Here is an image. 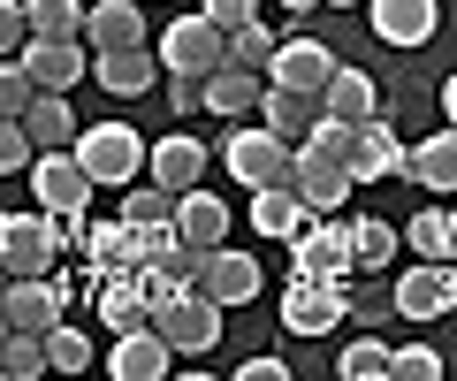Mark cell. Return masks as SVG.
<instances>
[{
    "instance_id": "18",
    "label": "cell",
    "mask_w": 457,
    "mask_h": 381,
    "mask_svg": "<svg viewBox=\"0 0 457 381\" xmlns=\"http://www.w3.org/2000/svg\"><path fill=\"white\" fill-rule=\"evenodd\" d=\"M260 100H267V77H252V69H237V62H221L206 77V115L213 122H245Z\"/></svg>"
},
{
    "instance_id": "41",
    "label": "cell",
    "mask_w": 457,
    "mask_h": 381,
    "mask_svg": "<svg viewBox=\"0 0 457 381\" xmlns=\"http://www.w3.org/2000/svg\"><path fill=\"white\" fill-rule=\"evenodd\" d=\"M206 16L221 23V31H245V23L260 16V0H206Z\"/></svg>"
},
{
    "instance_id": "28",
    "label": "cell",
    "mask_w": 457,
    "mask_h": 381,
    "mask_svg": "<svg viewBox=\"0 0 457 381\" xmlns=\"http://www.w3.org/2000/svg\"><path fill=\"white\" fill-rule=\"evenodd\" d=\"M404 244L420 260H457V206H427V214L404 221Z\"/></svg>"
},
{
    "instance_id": "26",
    "label": "cell",
    "mask_w": 457,
    "mask_h": 381,
    "mask_svg": "<svg viewBox=\"0 0 457 381\" xmlns=\"http://www.w3.org/2000/svg\"><path fill=\"white\" fill-rule=\"evenodd\" d=\"M305 221H312V214H305V199H297L290 183H275V191H252V229H267L275 244H290Z\"/></svg>"
},
{
    "instance_id": "43",
    "label": "cell",
    "mask_w": 457,
    "mask_h": 381,
    "mask_svg": "<svg viewBox=\"0 0 457 381\" xmlns=\"http://www.w3.org/2000/svg\"><path fill=\"white\" fill-rule=\"evenodd\" d=\"M442 107H450V130H457V77L442 84Z\"/></svg>"
},
{
    "instance_id": "29",
    "label": "cell",
    "mask_w": 457,
    "mask_h": 381,
    "mask_svg": "<svg viewBox=\"0 0 457 381\" xmlns=\"http://www.w3.org/2000/svg\"><path fill=\"white\" fill-rule=\"evenodd\" d=\"M122 221H130V229H168V221H176V191L153 183V176H137L130 191H122Z\"/></svg>"
},
{
    "instance_id": "12",
    "label": "cell",
    "mask_w": 457,
    "mask_h": 381,
    "mask_svg": "<svg viewBox=\"0 0 457 381\" xmlns=\"http://www.w3.org/2000/svg\"><path fill=\"white\" fill-rule=\"evenodd\" d=\"M404 161H411V145L381 115L359 122V137H351V183H389V176H404Z\"/></svg>"
},
{
    "instance_id": "24",
    "label": "cell",
    "mask_w": 457,
    "mask_h": 381,
    "mask_svg": "<svg viewBox=\"0 0 457 381\" xmlns=\"http://www.w3.org/2000/svg\"><path fill=\"white\" fill-rule=\"evenodd\" d=\"M84 260L99 267V275H122V267H137V229L130 221H84Z\"/></svg>"
},
{
    "instance_id": "14",
    "label": "cell",
    "mask_w": 457,
    "mask_h": 381,
    "mask_svg": "<svg viewBox=\"0 0 457 381\" xmlns=\"http://www.w3.org/2000/svg\"><path fill=\"white\" fill-rule=\"evenodd\" d=\"M366 16H374L381 46H427L442 23V0H366Z\"/></svg>"
},
{
    "instance_id": "17",
    "label": "cell",
    "mask_w": 457,
    "mask_h": 381,
    "mask_svg": "<svg viewBox=\"0 0 457 381\" xmlns=\"http://www.w3.org/2000/svg\"><path fill=\"white\" fill-rule=\"evenodd\" d=\"M16 62L38 77V92H69V84H84V38H38L31 31Z\"/></svg>"
},
{
    "instance_id": "46",
    "label": "cell",
    "mask_w": 457,
    "mask_h": 381,
    "mask_svg": "<svg viewBox=\"0 0 457 381\" xmlns=\"http://www.w3.org/2000/svg\"><path fill=\"white\" fill-rule=\"evenodd\" d=\"M450 206H457V191H450Z\"/></svg>"
},
{
    "instance_id": "9",
    "label": "cell",
    "mask_w": 457,
    "mask_h": 381,
    "mask_svg": "<svg viewBox=\"0 0 457 381\" xmlns=\"http://www.w3.org/2000/svg\"><path fill=\"white\" fill-rule=\"evenodd\" d=\"M54 244H62V221L38 206V214H0V252L16 275H46L54 267Z\"/></svg>"
},
{
    "instance_id": "8",
    "label": "cell",
    "mask_w": 457,
    "mask_h": 381,
    "mask_svg": "<svg viewBox=\"0 0 457 381\" xmlns=\"http://www.w3.org/2000/svg\"><path fill=\"white\" fill-rule=\"evenodd\" d=\"M389 305L404 320H442L457 305V260H420V267H404L396 275V290H389Z\"/></svg>"
},
{
    "instance_id": "13",
    "label": "cell",
    "mask_w": 457,
    "mask_h": 381,
    "mask_svg": "<svg viewBox=\"0 0 457 381\" xmlns=\"http://www.w3.org/2000/svg\"><path fill=\"white\" fill-rule=\"evenodd\" d=\"M198 290H206L213 305H252V298H260V260H252V252L213 244L206 267H198Z\"/></svg>"
},
{
    "instance_id": "22",
    "label": "cell",
    "mask_w": 457,
    "mask_h": 381,
    "mask_svg": "<svg viewBox=\"0 0 457 381\" xmlns=\"http://www.w3.org/2000/svg\"><path fill=\"white\" fill-rule=\"evenodd\" d=\"M320 115L351 122V130H359V122H374V115H381L374 77H366V69H336V77H328V92H320Z\"/></svg>"
},
{
    "instance_id": "39",
    "label": "cell",
    "mask_w": 457,
    "mask_h": 381,
    "mask_svg": "<svg viewBox=\"0 0 457 381\" xmlns=\"http://www.w3.org/2000/svg\"><path fill=\"white\" fill-rule=\"evenodd\" d=\"M168 107L176 115H206V77H168Z\"/></svg>"
},
{
    "instance_id": "5",
    "label": "cell",
    "mask_w": 457,
    "mask_h": 381,
    "mask_svg": "<svg viewBox=\"0 0 457 381\" xmlns=\"http://www.w3.org/2000/svg\"><path fill=\"white\" fill-rule=\"evenodd\" d=\"M31 191H38V206H46L54 221H84V206H92V168L77 161V145H54V153H38L31 161Z\"/></svg>"
},
{
    "instance_id": "35",
    "label": "cell",
    "mask_w": 457,
    "mask_h": 381,
    "mask_svg": "<svg viewBox=\"0 0 457 381\" xmlns=\"http://www.w3.org/2000/svg\"><path fill=\"white\" fill-rule=\"evenodd\" d=\"M31 100H38V77L16 62V54H8V62H0V115L23 122V107H31Z\"/></svg>"
},
{
    "instance_id": "31",
    "label": "cell",
    "mask_w": 457,
    "mask_h": 381,
    "mask_svg": "<svg viewBox=\"0 0 457 381\" xmlns=\"http://www.w3.org/2000/svg\"><path fill=\"white\" fill-rule=\"evenodd\" d=\"M275 46H282V38L267 31L260 16H252L245 31H228V62H237V69H252V77H267V69H275Z\"/></svg>"
},
{
    "instance_id": "33",
    "label": "cell",
    "mask_w": 457,
    "mask_h": 381,
    "mask_svg": "<svg viewBox=\"0 0 457 381\" xmlns=\"http://www.w3.org/2000/svg\"><path fill=\"white\" fill-rule=\"evenodd\" d=\"M336 366H343V381H389V344H381V335H359Z\"/></svg>"
},
{
    "instance_id": "44",
    "label": "cell",
    "mask_w": 457,
    "mask_h": 381,
    "mask_svg": "<svg viewBox=\"0 0 457 381\" xmlns=\"http://www.w3.org/2000/svg\"><path fill=\"white\" fill-rule=\"evenodd\" d=\"M282 8H290V16H312V8H320V0H282Z\"/></svg>"
},
{
    "instance_id": "40",
    "label": "cell",
    "mask_w": 457,
    "mask_h": 381,
    "mask_svg": "<svg viewBox=\"0 0 457 381\" xmlns=\"http://www.w3.org/2000/svg\"><path fill=\"white\" fill-rule=\"evenodd\" d=\"M23 38H31V16L16 0H0V54H23Z\"/></svg>"
},
{
    "instance_id": "45",
    "label": "cell",
    "mask_w": 457,
    "mask_h": 381,
    "mask_svg": "<svg viewBox=\"0 0 457 381\" xmlns=\"http://www.w3.org/2000/svg\"><path fill=\"white\" fill-rule=\"evenodd\" d=\"M328 8H366V0H328Z\"/></svg>"
},
{
    "instance_id": "2",
    "label": "cell",
    "mask_w": 457,
    "mask_h": 381,
    "mask_svg": "<svg viewBox=\"0 0 457 381\" xmlns=\"http://www.w3.org/2000/svg\"><path fill=\"white\" fill-rule=\"evenodd\" d=\"M77 161L92 168L99 191H130L153 153H145V137H137L130 122H92V130H77Z\"/></svg>"
},
{
    "instance_id": "11",
    "label": "cell",
    "mask_w": 457,
    "mask_h": 381,
    "mask_svg": "<svg viewBox=\"0 0 457 381\" xmlns=\"http://www.w3.org/2000/svg\"><path fill=\"white\" fill-rule=\"evenodd\" d=\"M92 77L107 84L114 100H137V92H153L168 69H161V46H107V54H92Z\"/></svg>"
},
{
    "instance_id": "37",
    "label": "cell",
    "mask_w": 457,
    "mask_h": 381,
    "mask_svg": "<svg viewBox=\"0 0 457 381\" xmlns=\"http://www.w3.org/2000/svg\"><path fill=\"white\" fill-rule=\"evenodd\" d=\"M389 381H442V351L396 344V351H389Z\"/></svg>"
},
{
    "instance_id": "32",
    "label": "cell",
    "mask_w": 457,
    "mask_h": 381,
    "mask_svg": "<svg viewBox=\"0 0 457 381\" xmlns=\"http://www.w3.org/2000/svg\"><path fill=\"white\" fill-rule=\"evenodd\" d=\"M0 366H8V381H38V374H54V351H46V335H8L0 344Z\"/></svg>"
},
{
    "instance_id": "16",
    "label": "cell",
    "mask_w": 457,
    "mask_h": 381,
    "mask_svg": "<svg viewBox=\"0 0 457 381\" xmlns=\"http://www.w3.org/2000/svg\"><path fill=\"white\" fill-rule=\"evenodd\" d=\"M336 69H343V62L320 46V38H282L267 84H290V92H328V77H336Z\"/></svg>"
},
{
    "instance_id": "6",
    "label": "cell",
    "mask_w": 457,
    "mask_h": 381,
    "mask_svg": "<svg viewBox=\"0 0 457 381\" xmlns=\"http://www.w3.org/2000/svg\"><path fill=\"white\" fill-rule=\"evenodd\" d=\"M221 313L228 305H213L206 290H161L153 298V328L176 351H221Z\"/></svg>"
},
{
    "instance_id": "4",
    "label": "cell",
    "mask_w": 457,
    "mask_h": 381,
    "mask_svg": "<svg viewBox=\"0 0 457 381\" xmlns=\"http://www.w3.org/2000/svg\"><path fill=\"white\" fill-rule=\"evenodd\" d=\"M153 46H161V69H168V77H213V69L228 62V31L206 16V8H198V16H176Z\"/></svg>"
},
{
    "instance_id": "42",
    "label": "cell",
    "mask_w": 457,
    "mask_h": 381,
    "mask_svg": "<svg viewBox=\"0 0 457 381\" xmlns=\"http://www.w3.org/2000/svg\"><path fill=\"white\" fill-rule=\"evenodd\" d=\"M237 381H290V366H282V359H245Z\"/></svg>"
},
{
    "instance_id": "23",
    "label": "cell",
    "mask_w": 457,
    "mask_h": 381,
    "mask_svg": "<svg viewBox=\"0 0 457 381\" xmlns=\"http://www.w3.org/2000/svg\"><path fill=\"white\" fill-rule=\"evenodd\" d=\"M176 236H183V244H198V252H213V244H221V236H228V206L213 199L206 183H198V191H183V199H176Z\"/></svg>"
},
{
    "instance_id": "15",
    "label": "cell",
    "mask_w": 457,
    "mask_h": 381,
    "mask_svg": "<svg viewBox=\"0 0 457 381\" xmlns=\"http://www.w3.org/2000/svg\"><path fill=\"white\" fill-rule=\"evenodd\" d=\"M297 199H305V214H343L351 206V168L312 153V145H297Z\"/></svg>"
},
{
    "instance_id": "38",
    "label": "cell",
    "mask_w": 457,
    "mask_h": 381,
    "mask_svg": "<svg viewBox=\"0 0 457 381\" xmlns=\"http://www.w3.org/2000/svg\"><path fill=\"white\" fill-rule=\"evenodd\" d=\"M46 351H54V374H84V359H92V344H84V328H69V320H62L54 335H46Z\"/></svg>"
},
{
    "instance_id": "25",
    "label": "cell",
    "mask_w": 457,
    "mask_h": 381,
    "mask_svg": "<svg viewBox=\"0 0 457 381\" xmlns=\"http://www.w3.org/2000/svg\"><path fill=\"white\" fill-rule=\"evenodd\" d=\"M404 176L427 183V191H457V130L420 137V145H411V161H404Z\"/></svg>"
},
{
    "instance_id": "21",
    "label": "cell",
    "mask_w": 457,
    "mask_h": 381,
    "mask_svg": "<svg viewBox=\"0 0 457 381\" xmlns=\"http://www.w3.org/2000/svg\"><path fill=\"white\" fill-rule=\"evenodd\" d=\"M84 46L107 54V46H145V8L137 0H99L84 16Z\"/></svg>"
},
{
    "instance_id": "1",
    "label": "cell",
    "mask_w": 457,
    "mask_h": 381,
    "mask_svg": "<svg viewBox=\"0 0 457 381\" xmlns=\"http://www.w3.org/2000/svg\"><path fill=\"white\" fill-rule=\"evenodd\" d=\"M221 168L245 183V191H275V183L297 191V145H282L267 122H260V130H228L221 137Z\"/></svg>"
},
{
    "instance_id": "27",
    "label": "cell",
    "mask_w": 457,
    "mask_h": 381,
    "mask_svg": "<svg viewBox=\"0 0 457 381\" xmlns=\"http://www.w3.org/2000/svg\"><path fill=\"white\" fill-rule=\"evenodd\" d=\"M23 130H31V145H38V153L77 145V115H69V92H38V100L23 107Z\"/></svg>"
},
{
    "instance_id": "34",
    "label": "cell",
    "mask_w": 457,
    "mask_h": 381,
    "mask_svg": "<svg viewBox=\"0 0 457 381\" xmlns=\"http://www.w3.org/2000/svg\"><path fill=\"white\" fill-rule=\"evenodd\" d=\"M351 229H359V267H389L396 244H404V229H389V221H374V214H359Z\"/></svg>"
},
{
    "instance_id": "3",
    "label": "cell",
    "mask_w": 457,
    "mask_h": 381,
    "mask_svg": "<svg viewBox=\"0 0 457 381\" xmlns=\"http://www.w3.org/2000/svg\"><path fill=\"white\" fill-rule=\"evenodd\" d=\"M343 320H351L343 275H290L282 282V328L290 335H336Z\"/></svg>"
},
{
    "instance_id": "19",
    "label": "cell",
    "mask_w": 457,
    "mask_h": 381,
    "mask_svg": "<svg viewBox=\"0 0 457 381\" xmlns=\"http://www.w3.org/2000/svg\"><path fill=\"white\" fill-rule=\"evenodd\" d=\"M260 115H267V130H275L282 145H305L312 122H320V92H290V84H267Z\"/></svg>"
},
{
    "instance_id": "36",
    "label": "cell",
    "mask_w": 457,
    "mask_h": 381,
    "mask_svg": "<svg viewBox=\"0 0 457 381\" xmlns=\"http://www.w3.org/2000/svg\"><path fill=\"white\" fill-rule=\"evenodd\" d=\"M31 161H38L31 130H23L16 115H0V176H31Z\"/></svg>"
},
{
    "instance_id": "30",
    "label": "cell",
    "mask_w": 457,
    "mask_h": 381,
    "mask_svg": "<svg viewBox=\"0 0 457 381\" xmlns=\"http://www.w3.org/2000/svg\"><path fill=\"white\" fill-rule=\"evenodd\" d=\"M23 16H31L38 38H84V0H23Z\"/></svg>"
},
{
    "instance_id": "10",
    "label": "cell",
    "mask_w": 457,
    "mask_h": 381,
    "mask_svg": "<svg viewBox=\"0 0 457 381\" xmlns=\"http://www.w3.org/2000/svg\"><path fill=\"white\" fill-rule=\"evenodd\" d=\"M107 374L114 381H168L176 374V344H168L161 328H130V335H114V351H107Z\"/></svg>"
},
{
    "instance_id": "7",
    "label": "cell",
    "mask_w": 457,
    "mask_h": 381,
    "mask_svg": "<svg viewBox=\"0 0 457 381\" xmlns=\"http://www.w3.org/2000/svg\"><path fill=\"white\" fill-rule=\"evenodd\" d=\"M290 275H351L359 267V229L351 221H336V214H312L305 229L290 236Z\"/></svg>"
},
{
    "instance_id": "20",
    "label": "cell",
    "mask_w": 457,
    "mask_h": 381,
    "mask_svg": "<svg viewBox=\"0 0 457 381\" xmlns=\"http://www.w3.org/2000/svg\"><path fill=\"white\" fill-rule=\"evenodd\" d=\"M145 176L153 183H168V191H198V183H206V145H198V137H161V145H153V161H145Z\"/></svg>"
}]
</instances>
